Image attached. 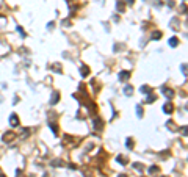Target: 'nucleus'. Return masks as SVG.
Here are the masks:
<instances>
[{
    "instance_id": "nucleus-17",
    "label": "nucleus",
    "mask_w": 188,
    "mask_h": 177,
    "mask_svg": "<svg viewBox=\"0 0 188 177\" xmlns=\"http://www.w3.org/2000/svg\"><path fill=\"white\" fill-rule=\"evenodd\" d=\"M162 38V32H154L152 33V39L154 41H157V39H160Z\"/></svg>"
},
{
    "instance_id": "nucleus-11",
    "label": "nucleus",
    "mask_w": 188,
    "mask_h": 177,
    "mask_svg": "<svg viewBox=\"0 0 188 177\" xmlns=\"http://www.w3.org/2000/svg\"><path fill=\"white\" fill-rule=\"evenodd\" d=\"M116 8H117V11L124 13V9H126V3H124L122 0H119V2L116 3Z\"/></svg>"
},
{
    "instance_id": "nucleus-26",
    "label": "nucleus",
    "mask_w": 188,
    "mask_h": 177,
    "mask_svg": "<svg viewBox=\"0 0 188 177\" xmlns=\"http://www.w3.org/2000/svg\"><path fill=\"white\" fill-rule=\"evenodd\" d=\"M133 2H135V0H127V3H130V5H133Z\"/></svg>"
},
{
    "instance_id": "nucleus-4",
    "label": "nucleus",
    "mask_w": 188,
    "mask_h": 177,
    "mask_svg": "<svg viewBox=\"0 0 188 177\" xmlns=\"http://www.w3.org/2000/svg\"><path fill=\"white\" fill-rule=\"evenodd\" d=\"M9 125L11 127H19V118L16 113H13L11 116H9Z\"/></svg>"
},
{
    "instance_id": "nucleus-25",
    "label": "nucleus",
    "mask_w": 188,
    "mask_h": 177,
    "mask_svg": "<svg viewBox=\"0 0 188 177\" xmlns=\"http://www.w3.org/2000/svg\"><path fill=\"white\" fill-rule=\"evenodd\" d=\"M174 5H176V3H174V2H173V0H168V6H171V8H173V6H174Z\"/></svg>"
},
{
    "instance_id": "nucleus-1",
    "label": "nucleus",
    "mask_w": 188,
    "mask_h": 177,
    "mask_svg": "<svg viewBox=\"0 0 188 177\" xmlns=\"http://www.w3.org/2000/svg\"><path fill=\"white\" fill-rule=\"evenodd\" d=\"M79 143H80V138H75V136H70V135L63 136V146L64 148H75Z\"/></svg>"
},
{
    "instance_id": "nucleus-2",
    "label": "nucleus",
    "mask_w": 188,
    "mask_h": 177,
    "mask_svg": "<svg viewBox=\"0 0 188 177\" xmlns=\"http://www.w3.org/2000/svg\"><path fill=\"white\" fill-rule=\"evenodd\" d=\"M93 127L97 130V132H100V130L103 129V121L99 118V116H96V118L93 119Z\"/></svg>"
},
{
    "instance_id": "nucleus-6",
    "label": "nucleus",
    "mask_w": 188,
    "mask_h": 177,
    "mask_svg": "<svg viewBox=\"0 0 188 177\" xmlns=\"http://www.w3.org/2000/svg\"><path fill=\"white\" fill-rule=\"evenodd\" d=\"M162 93H163L164 96H166L168 99H169V101L174 97V91H173L171 88H166V86H163V88H162Z\"/></svg>"
},
{
    "instance_id": "nucleus-12",
    "label": "nucleus",
    "mask_w": 188,
    "mask_h": 177,
    "mask_svg": "<svg viewBox=\"0 0 188 177\" xmlns=\"http://www.w3.org/2000/svg\"><path fill=\"white\" fill-rule=\"evenodd\" d=\"M49 127H50V130L53 132V135H58V125H56L55 122H49Z\"/></svg>"
},
{
    "instance_id": "nucleus-3",
    "label": "nucleus",
    "mask_w": 188,
    "mask_h": 177,
    "mask_svg": "<svg viewBox=\"0 0 188 177\" xmlns=\"http://www.w3.org/2000/svg\"><path fill=\"white\" fill-rule=\"evenodd\" d=\"M14 138H17V135H16L14 132H5V133H3V141H5V143L14 141Z\"/></svg>"
},
{
    "instance_id": "nucleus-13",
    "label": "nucleus",
    "mask_w": 188,
    "mask_h": 177,
    "mask_svg": "<svg viewBox=\"0 0 188 177\" xmlns=\"http://www.w3.org/2000/svg\"><path fill=\"white\" fill-rule=\"evenodd\" d=\"M116 160L121 163V165H127V163H129V160H127V157H124V155H117V157H116Z\"/></svg>"
},
{
    "instance_id": "nucleus-18",
    "label": "nucleus",
    "mask_w": 188,
    "mask_h": 177,
    "mask_svg": "<svg viewBox=\"0 0 188 177\" xmlns=\"http://www.w3.org/2000/svg\"><path fill=\"white\" fill-rule=\"evenodd\" d=\"M154 101H155V94H152V93H150L149 96H147V99H146V102L147 103H152Z\"/></svg>"
},
{
    "instance_id": "nucleus-5",
    "label": "nucleus",
    "mask_w": 188,
    "mask_h": 177,
    "mask_svg": "<svg viewBox=\"0 0 188 177\" xmlns=\"http://www.w3.org/2000/svg\"><path fill=\"white\" fill-rule=\"evenodd\" d=\"M163 111L166 113V115H171V113L174 111V105H173V102H166L163 105Z\"/></svg>"
},
{
    "instance_id": "nucleus-10",
    "label": "nucleus",
    "mask_w": 188,
    "mask_h": 177,
    "mask_svg": "<svg viewBox=\"0 0 188 177\" xmlns=\"http://www.w3.org/2000/svg\"><path fill=\"white\" fill-rule=\"evenodd\" d=\"M169 46L171 47H177V46H179V38H176V36L169 38Z\"/></svg>"
},
{
    "instance_id": "nucleus-21",
    "label": "nucleus",
    "mask_w": 188,
    "mask_h": 177,
    "mask_svg": "<svg viewBox=\"0 0 188 177\" xmlns=\"http://www.w3.org/2000/svg\"><path fill=\"white\" fill-rule=\"evenodd\" d=\"M17 32H19V33H21V35L23 36V38H27V33H25V32H23V28H22V27H21V25H17Z\"/></svg>"
},
{
    "instance_id": "nucleus-19",
    "label": "nucleus",
    "mask_w": 188,
    "mask_h": 177,
    "mask_svg": "<svg viewBox=\"0 0 188 177\" xmlns=\"http://www.w3.org/2000/svg\"><path fill=\"white\" fill-rule=\"evenodd\" d=\"M133 168L138 169V171H144V166H143V165H140V163H133Z\"/></svg>"
},
{
    "instance_id": "nucleus-28",
    "label": "nucleus",
    "mask_w": 188,
    "mask_h": 177,
    "mask_svg": "<svg viewBox=\"0 0 188 177\" xmlns=\"http://www.w3.org/2000/svg\"><path fill=\"white\" fill-rule=\"evenodd\" d=\"M162 177H168V176H162Z\"/></svg>"
},
{
    "instance_id": "nucleus-7",
    "label": "nucleus",
    "mask_w": 188,
    "mask_h": 177,
    "mask_svg": "<svg viewBox=\"0 0 188 177\" xmlns=\"http://www.w3.org/2000/svg\"><path fill=\"white\" fill-rule=\"evenodd\" d=\"M89 72H91V71H89V68H88L86 64H82V66H80V74H82V77H88Z\"/></svg>"
},
{
    "instance_id": "nucleus-24",
    "label": "nucleus",
    "mask_w": 188,
    "mask_h": 177,
    "mask_svg": "<svg viewBox=\"0 0 188 177\" xmlns=\"http://www.w3.org/2000/svg\"><path fill=\"white\" fill-rule=\"evenodd\" d=\"M53 71H55V72H61V66H60V64H56V66H53Z\"/></svg>"
},
{
    "instance_id": "nucleus-14",
    "label": "nucleus",
    "mask_w": 188,
    "mask_h": 177,
    "mask_svg": "<svg viewBox=\"0 0 188 177\" xmlns=\"http://www.w3.org/2000/svg\"><path fill=\"white\" fill-rule=\"evenodd\" d=\"M124 94H126V96H132L133 94V86L127 85L126 88H124Z\"/></svg>"
},
{
    "instance_id": "nucleus-9",
    "label": "nucleus",
    "mask_w": 188,
    "mask_h": 177,
    "mask_svg": "<svg viewBox=\"0 0 188 177\" xmlns=\"http://www.w3.org/2000/svg\"><path fill=\"white\" fill-rule=\"evenodd\" d=\"M58 101H60V93H53V94H52V99H50V103H52V105H55V103H58Z\"/></svg>"
},
{
    "instance_id": "nucleus-8",
    "label": "nucleus",
    "mask_w": 188,
    "mask_h": 177,
    "mask_svg": "<svg viewBox=\"0 0 188 177\" xmlns=\"http://www.w3.org/2000/svg\"><path fill=\"white\" fill-rule=\"evenodd\" d=\"M129 78H130V72L129 71L119 72V80H121V82H126V80H129Z\"/></svg>"
},
{
    "instance_id": "nucleus-16",
    "label": "nucleus",
    "mask_w": 188,
    "mask_h": 177,
    "mask_svg": "<svg viewBox=\"0 0 188 177\" xmlns=\"http://www.w3.org/2000/svg\"><path fill=\"white\" fill-rule=\"evenodd\" d=\"M158 171H160V168H158V166H155V165L149 168V174H157Z\"/></svg>"
},
{
    "instance_id": "nucleus-15",
    "label": "nucleus",
    "mask_w": 188,
    "mask_h": 177,
    "mask_svg": "<svg viewBox=\"0 0 188 177\" xmlns=\"http://www.w3.org/2000/svg\"><path fill=\"white\" fill-rule=\"evenodd\" d=\"M141 93H143V94H150V93H152V88H150V86H141Z\"/></svg>"
},
{
    "instance_id": "nucleus-20",
    "label": "nucleus",
    "mask_w": 188,
    "mask_h": 177,
    "mask_svg": "<svg viewBox=\"0 0 188 177\" xmlns=\"http://www.w3.org/2000/svg\"><path fill=\"white\" fill-rule=\"evenodd\" d=\"M136 113H138V118H143V107L141 105L136 107Z\"/></svg>"
},
{
    "instance_id": "nucleus-22",
    "label": "nucleus",
    "mask_w": 188,
    "mask_h": 177,
    "mask_svg": "<svg viewBox=\"0 0 188 177\" xmlns=\"http://www.w3.org/2000/svg\"><path fill=\"white\" fill-rule=\"evenodd\" d=\"M126 144H127V148H129V149H132V148H133V139H132V138H129Z\"/></svg>"
},
{
    "instance_id": "nucleus-27",
    "label": "nucleus",
    "mask_w": 188,
    "mask_h": 177,
    "mask_svg": "<svg viewBox=\"0 0 188 177\" xmlns=\"http://www.w3.org/2000/svg\"><path fill=\"white\" fill-rule=\"evenodd\" d=\"M117 177H127L126 174H119V176H117Z\"/></svg>"
},
{
    "instance_id": "nucleus-23",
    "label": "nucleus",
    "mask_w": 188,
    "mask_h": 177,
    "mask_svg": "<svg viewBox=\"0 0 188 177\" xmlns=\"http://www.w3.org/2000/svg\"><path fill=\"white\" fill-rule=\"evenodd\" d=\"M61 165H63L61 160H53L52 162V166H61Z\"/></svg>"
}]
</instances>
